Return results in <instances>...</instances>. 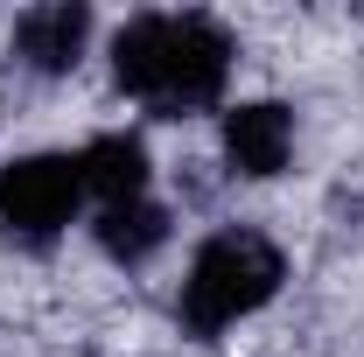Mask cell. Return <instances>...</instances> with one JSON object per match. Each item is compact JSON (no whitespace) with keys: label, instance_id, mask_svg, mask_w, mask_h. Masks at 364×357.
Segmentation results:
<instances>
[{"label":"cell","instance_id":"6da1fadb","mask_svg":"<svg viewBox=\"0 0 364 357\" xmlns=\"http://www.w3.org/2000/svg\"><path fill=\"white\" fill-rule=\"evenodd\" d=\"M112 85L154 119H189L210 112L231 85L238 63V36L203 7H154L112 28Z\"/></svg>","mask_w":364,"mask_h":357},{"label":"cell","instance_id":"7a4b0ae2","mask_svg":"<svg viewBox=\"0 0 364 357\" xmlns=\"http://www.w3.org/2000/svg\"><path fill=\"white\" fill-rule=\"evenodd\" d=\"M280 280H287V252L273 245L267 231L225 224V231H210L189 252V273L176 287V329L189 343H218L231 322L267 309L280 294Z\"/></svg>","mask_w":364,"mask_h":357},{"label":"cell","instance_id":"3957f363","mask_svg":"<svg viewBox=\"0 0 364 357\" xmlns=\"http://www.w3.org/2000/svg\"><path fill=\"white\" fill-rule=\"evenodd\" d=\"M85 203V176H77V154H14L0 161V231L28 252L56 245L70 218Z\"/></svg>","mask_w":364,"mask_h":357},{"label":"cell","instance_id":"277c9868","mask_svg":"<svg viewBox=\"0 0 364 357\" xmlns=\"http://www.w3.org/2000/svg\"><path fill=\"white\" fill-rule=\"evenodd\" d=\"M294 161V105L280 98H238L225 105V169L245 182H273Z\"/></svg>","mask_w":364,"mask_h":357},{"label":"cell","instance_id":"5b68a950","mask_svg":"<svg viewBox=\"0 0 364 357\" xmlns=\"http://www.w3.org/2000/svg\"><path fill=\"white\" fill-rule=\"evenodd\" d=\"M91 49V7L85 0H43L14 21V63L36 78H70Z\"/></svg>","mask_w":364,"mask_h":357},{"label":"cell","instance_id":"8992f818","mask_svg":"<svg viewBox=\"0 0 364 357\" xmlns=\"http://www.w3.org/2000/svg\"><path fill=\"white\" fill-rule=\"evenodd\" d=\"M77 176H85V196H98V211H112V203H140L147 196L154 161H147L140 134H91L77 147Z\"/></svg>","mask_w":364,"mask_h":357},{"label":"cell","instance_id":"52a82bcc","mask_svg":"<svg viewBox=\"0 0 364 357\" xmlns=\"http://www.w3.org/2000/svg\"><path fill=\"white\" fill-rule=\"evenodd\" d=\"M168 203H154V196H140V203H112V211H98L91 218V238H98V252L112 260V267H147L161 245H168Z\"/></svg>","mask_w":364,"mask_h":357}]
</instances>
